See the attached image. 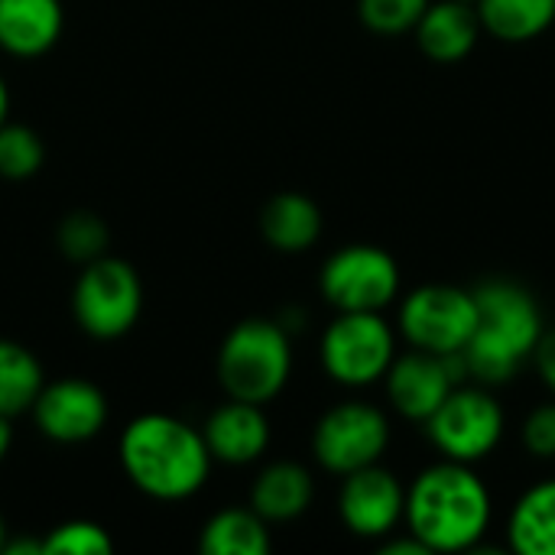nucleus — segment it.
Wrapping results in <instances>:
<instances>
[{
  "mask_svg": "<svg viewBox=\"0 0 555 555\" xmlns=\"http://www.w3.org/2000/svg\"><path fill=\"white\" fill-rule=\"evenodd\" d=\"M494 501L478 472L442 459L423 468L406 488L403 527L429 553H475L488 537Z\"/></svg>",
  "mask_w": 555,
  "mask_h": 555,
  "instance_id": "1",
  "label": "nucleus"
},
{
  "mask_svg": "<svg viewBox=\"0 0 555 555\" xmlns=\"http://www.w3.org/2000/svg\"><path fill=\"white\" fill-rule=\"evenodd\" d=\"M120 468L137 491L153 501H185L205 488L211 472V452L202 429L169 416H137L117 442Z\"/></svg>",
  "mask_w": 555,
  "mask_h": 555,
  "instance_id": "2",
  "label": "nucleus"
},
{
  "mask_svg": "<svg viewBox=\"0 0 555 555\" xmlns=\"http://www.w3.org/2000/svg\"><path fill=\"white\" fill-rule=\"evenodd\" d=\"M293 374V341L273 319L237 322L218 351V380L231 400L267 406L283 393Z\"/></svg>",
  "mask_w": 555,
  "mask_h": 555,
  "instance_id": "3",
  "label": "nucleus"
},
{
  "mask_svg": "<svg viewBox=\"0 0 555 555\" xmlns=\"http://www.w3.org/2000/svg\"><path fill=\"white\" fill-rule=\"evenodd\" d=\"M143 309V283L120 257H98L81 267L72 289V315L78 328L98 341L127 335Z\"/></svg>",
  "mask_w": 555,
  "mask_h": 555,
  "instance_id": "4",
  "label": "nucleus"
},
{
  "mask_svg": "<svg viewBox=\"0 0 555 555\" xmlns=\"http://www.w3.org/2000/svg\"><path fill=\"white\" fill-rule=\"evenodd\" d=\"M478 299L475 289L449 286V283H426L403 296L397 312V328L410 348L429 354H459L475 328H478Z\"/></svg>",
  "mask_w": 555,
  "mask_h": 555,
  "instance_id": "5",
  "label": "nucleus"
},
{
  "mask_svg": "<svg viewBox=\"0 0 555 555\" xmlns=\"http://www.w3.org/2000/svg\"><path fill=\"white\" fill-rule=\"evenodd\" d=\"M319 358L335 384L371 387L397 358V332L380 312H338L322 332Z\"/></svg>",
  "mask_w": 555,
  "mask_h": 555,
  "instance_id": "6",
  "label": "nucleus"
},
{
  "mask_svg": "<svg viewBox=\"0 0 555 555\" xmlns=\"http://www.w3.org/2000/svg\"><path fill=\"white\" fill-rule=\"evenodd\" d=\"M423 426L442 459L475 465L501 446L507 416L501 400L488 387L459 384Z\"/></svg>",
  "mask_w": 555,
  "mask_h": 555,
  "instance_id": "7",
  "label": "nucleus"
},
{
  "mask_svg": "<svg viewBox=\"0 0 555 555\" xmlns=\"http://www.w3.org/2000/svg\"><path fill=\"white\" fill-rule=\"evenodd\" d=\"M400 283L393 254L377 244H348L319 273V293L335 312H384L400 296Z\"/></svg>",
  "mask_w": 555,
  "mask_h": 555,
  "instance_id": "8",
  "label": "nucleus"
},
{
  "mask_svg": "<svg viewBox=\"0 0 555 555\" xmlns=\"http://www.w3.org/2000/svg\"><path fill=\"white\" fill-rule=\"evenodd\" d=\"M387 446H390V420L384 410L364 400H348L325 410L312 429L315 462L338 478L377 465Z\"/></svg>",
  "mask_w": 555,
  "mask_h": 555,
  "instance_id": "9",
  "label": "nucleus"
},
{
  "mask_svg": "<svg viewBox=\"0 0 555 555\" xmlns=\"http://www.w3.org/2000/svg\"><path fill=\"white\" fill-rule=\"evenodd\" d=\"M462 380H468L462 351L442 358L413 348L406 354H397L384 374L390 406L410 423H426Z\"/></svg>",
  "mask_w": 555,
  "mask_h": 555,
  "instance_id": "10",
  "label": "nucleus"
},
{
  "mask_svg": "<svg viewBox=\"0 0 555 555\" xmlns=\"http://www.w3.org/2000/svg\"><path fill=\"white\" fill-rule=\"evenodd\" d=\"M475 299L481 315L475 335L517 354L520 361H530L546 328L537 296L514 280H488L475 286Z\"/></svg>",
  "mask_w": 555,
  "mask_h": 555,
  "instance_id": "11",
  "label": "nucleus"
},
{
  "mask_svg": "<svg viewBox=\"0 0 555 555\" xmlns=\"http://www.w3.org/2000/svg\"><path fill=\"white\" fill-rule=\"evenodd\" d=\"M403 507H406V488L380 462L341 478L338 517L345 530L361 540H384L397 533L403 524Z\"/></svg>",
  "mask_w": 555,
  "mask_h": 555,
  "instance_id": "12",
  "label": "nucleus"
},
{
  "mask_svg": "<svg viewBox=\"0 0 555 555\" xmlns=\"http://www.w3.org/2000/svg\"><path fill=\"white\" fill-rule=\"evenodd\" d=\"M33 423L36 429L62 446H78L94 439L107 423V397L101 387L81 377H62L52 384H42L36 403H33Z\"/></svg>",
  "mask_w": 555,
  "mask_h": 555,
  "instance_id": "13",
  "label": "nucleus"
},
{
  "mask_svg": "<svg viewBox=\"0 0 555 555\" xmlns=\"http://www.w3.org/2000/svg\"><path fill=\"white\" fill-rule=\"evenodd\" d=\"M205 446L215 462L224 465H250L270 446V420L260 403L231 400L221 403L202 426Z\"/></svg>",
  "mask_w": 555,
  "mask_h": 555,
  "instance_id": "14",
  "label": "nucleus"
},
{
  "mask_svg": "<svg viewBox=\"0 0 555 555\" xmlns=\"http://www.w3.org/2000/svg\"><path fill=\"white\" fill-rule=\"evenodd\" d=\"M481 20L472 3L462 0H433L420 23L413 26L416 46L426 59L439 65L462 62L475 52L481 39Z\"/></svg>",
  "mask_w": 555,
  "mask_h": 555,
  "instance_id": "15",
  "label": "nucleus"
},
{
  "mask_svg": "<svg viewBox=\"0 0 555 555\" xmlns=\"http://www.w3.org/2000/svg\"><path fill=\"white\" fill-rule=\"evenodd\" d=\"M62 26V0H0V49L7 55H46L59 42Z\"/></svg>",
  "mask_w": 555,
  "mask_h": 555,
  "instance_id": "16",
  "label": "nucleus"
},
{
  "mask_svg": "<svg viewBox=\"0 0 555 555\" xmlns=\"http://www.w3.org/2000/svg\"><path fill=\"white\" fill-rule=\"evenodd\" d=\"M315 498V481L309 468L299 462H273L267 465L254 488H250V507L267 520V524H289L309 511Z\"/></svg>",
  "mask_w": 555,
  "mask_h": 555,
  "instance_id": "17",
  "label": "nucleus"
},
{
  "mask_svg": "<svg viewBox=\"0 0 555 555\" xmlns=\"http://www.w3.org/2000/svg\"><path fill=\"white\" fill-rule=\"evenodd\" d=\"M260 234L280 254H302L322 237V208L302 192H280L260 208Z\"/></svg>",
  "mask_w": 555,
  "mask_h": 555,
  "instance_id": "18",
  "label": "nucleus"
},
{
  "mask_svg": "<svg viewBox=\"0 0 555 555\" xmlns=\"http://www.w3.org/2000/svg\"><path fill=\"white\" fill-rule=\"evenodd\" d=\"M507 546L517 555H555V478L517 498L507 517Z\"/></svg>",
  "mask_w": 555,
  "mask_h": 555,
  "instance_id": "19",
  "label": "nucleus"
},
{
  "mask_svg": "<svg viewBox=\"0 0 555 555\" xmlns=\"http://www.w3.org/2000/svg\"><path fill=\"white\" fill-rule=\"evenodd\" d=\"M481 29L498 42H533L555 23V0H478Z\"/></svg>",
  "mask_w": 555,
  "mask_h": 555,
  "instance_id": "20",
  "label": "nucleus"
},
{
  "mask_svg": "<svg viewBox=\"0 0 555 555\" xmlns=\"http://www.w3.org/2000/svg\"><path fill=\"white\" fill-rule=\"evenodd\" d=\"M267 520L254 507H228L218 511L198 537V550L205 555H267L270 553Z\"/></svg>",
  "mask_w": 555,
  "mask_h": 555,
  "instance_id": "21",
  "label": "nucleus"
},
{
  "mask_svg": "<svg viewBox=\"0 0 555 555\" xmlns=\"http://www.w3.org/2000/svg\"><path fill=\"white\" fill-rule=\"evenodd\" d=\"M42 364L39 358L10 338H0V416H20L33 410L39 390H42Z\"/></svg>",
  "mask_w": 555,
  "mask_h": 555,
  "instance_id": "22",
  "label": "nucleus"
},
{
  "mask_svg": "<svg viewBox=\"0 0 555 555\" xmlns=\"http://www.w3.org/2000/svg\"><path fill=\"white\" fill-rule=\"evenodd\" d=\"M107 237H111V231L101 221V215H94V211H68L55 228V247L62 250L65 260L81 263V267L104 257Z\"/></svg>",
  "mask_w": 555,
  "mask_h": 555,
  "instance_id": "23",
  "label": "nucleus"
},
{
  "mask_svg": "<svg viewBox=\"0 0 555 555\" xmlns=\"http://www.w3.org/2000/svg\"><path fill=\"white\" fill-rule=\"evenodd\" d=\"M46 146L33 127L23 124H3L0 127V179L23 182L42 169Z\"/></svg>",
  "mask_w": 555,
  "mask_h": 555,
  "instance_id": "24",
  "label": "nucleus"
},
{
  "mask_svg": "<svg viewBox=\"0 0 555 555\" xmlns=\"http://www.w3.org/2000/svg\"><path fill=\"white\" fill-rule=\"evenodd\" d=\"M114 540L101 524L68 520L42 537V555H111Z\"/></svg>",
  "mask_w": 555,
  "mask_h": 555,
  "instance_id": "25",
  "label": "nucleus"
},
{
  "mask_svg": "<svg viewBox=\"0 0 555 555\" xmlns=\"http://www.w3.org/2000/svg\"><path fill=\"white\" fill-rule=\"evenodd\" d=\"M433 0H358V16L364 29L377 36H403L410 33Z\"/></svg>",
  "mask_w": 555,
  "mask_h": 555,
  "instance_id": "26",
  "label": "nucleus"
},
{
  "mask_svg": "<svg viewBox=\"0 0 555 555\" xmlns=\"http://www.w3.org/2000/svg\"><path fill=\"white\" fill-rule=\"evenodd\" d=\"M520 442L524 449L540 459V462H553L555 459V403H540L537 410L527 413L524 426H520Z\"/></svg>",
  "mask_w": 555,
  "mask_h": 555,
  "instance_id": "27",
  "label": "nucleus"
},
{
  "mask_svg": "<svg viewBox=\"0 0 555 555\" xmlns=\"http://www.w3.org/2000/svg\"><path fill=\"white\" fill-rule=\"evenodd\" d=\"M530 361H533L540 380L546 384V390L555 397V328H543V335H540Z\"/></svg>",
  "mask_w": 555,
  "mask_h": 555,
  "instance_id": "28",
  "label": "nucleus"
},
{
  "mask_svg": "<svg viewBox=\"0 0 555 555\" xmlns=\"http://www.w3.org/2000/svg\"><path fill=\"white\" fill-rule=\"evenodd\" d=\"M377 553L384 555H433L410 530H406V537H384V540H377Z\"/></svg>",
  "mask_w": 555,
  "mask_h": 555,
  "instance_id": "29",
  "label": "nucleus"
},
{
  "mask_svg": "<svg viewBox=\"0 0 555 555\" xmlns=\"http://www.w3.org/2000/svg\"><path fill=\"white\" fill-rule=\"evenodd\" d=\"M10 446H13V426H10V416H0V462L7 459Z\"/></svg>",
  "mask_w": 555,
  "mask_h": 555,
  "instance_id": "30",
  "label": "nucleus"
},
{
  "mask_svg": "<svg viewBox=\"0 0 555 555\" xmlns=\"http://www.w3.org/2000/svg\"><path fill=\"white\" fill-rule=\"evenodd\" d=\"M7 117H10V88H7V81L0 75V127L7 124Z\"/></svg>",
  "mask_w": 555,
  "mask_h": 555,
  "instance_id": "31",
  "label": "nucleus"
},
{
  "mask_svg": "<svg viewBox=\"0 0 555 555\" xmlns=\"http://www.w3.org/2000/svg\"><path fill=\"white\" fill-rule=\"evenodd\" d=\"M3 543H7V524H3V517H0V553H3Z\"/></svg>",
  "mask_w": 555,
  "mask_h": 555,
  "instance_id": "32",
  "label": "nucleus"
},
{
  "mask_svg": "<svg viewBox=\"0 0 555 555\" xmlns=\"http://www.w3.org/2000/svg\"><path fill=\"white\" fill-rule=\"evenodd\" d=\"M462 3H472V7H475V3H478V0H462Z\"/></svg>",
  "mask_w": 555,
  "mask_h": 555,
  "instance_id": "33",
  "label": "nucleus"
}]
</instances>
